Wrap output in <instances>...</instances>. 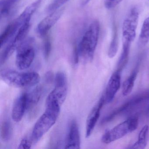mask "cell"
<instances>
[{
  "label": "cell",
  "instance_id": "22",
  "mask_svg": "<svg viewBox=\"0 0 149 149\" xmlns=\"http://www.w3.org/2000/svg\"><path fill=\"white\" fill-rule=\"evenodd\" d=\"M20 1V0H1L0 11L1 16L8 14Z\"/></svg>",
  "mask_w": 149,
  "mask_h": 149
},
{
  "label": "cell",
  "instance_id": "17",
  "mask_svg": "<svg viewBox=\"0 0 149 149\" xmlns=\"http://www.w3.org/2000/svg\"><path fill=\"white\" fill-rule=\"evenodd\" d=\"M68 84L55 85L54 88L49 94L53 96L62 105L67 97Z\"/></svg>",
  "mask_w": 149,
  "mask_h": 149
},
{
  "label": "cell",
  "instance_id": "23",
  "mask_svg": "<svg viewBox=\"0 0 149 149\" xmlns=\"http://www.w3.org/2000/svg\"><path fill=\"white\" fill-rule=\"evenodd\" d=\"M43 43V53L45 60H48L52 50V43L50 38L47 36H45Z\"/></svg>",
  "mask_w": 149,
  "mask_h": 149
},
{
  "label": "cell",
  "instance_id": "26",
  "mask_svg": "<svg viewBox=\"0 0 149 149\" xmlns=\"http://www.w3.org/2000/svg\"><path fill=\"white\" fill-rule=\"evenodd\" d=\"M31 146H32V142L27 138L25 137L22 139L19 144L18 149H30Z\"/></svg>",
  "mask_w": 149,
  "mask_h": 149
},
{
  "label": "cell",
  "instance_id": "10",
  "mask_svg": "<svg viewBox=\"0 0 149 149\" xmlns=\"http://www.w3.org/2000/svg\"><path fill=\"white\" fill-rule=\"evenodd\" d=\"M121 71L117 70L113 72L107 84L104 98L105 103L111 102L121 86Z\"/></svg>",
  "mask_w": 149,
  "mask_h": 149
},
{
  "label": "cell",
  "instance_id": "18",
  "mask_svg": "<svg viewBox=\"0 0 149 149\" xmlns=\"http://www.w3.org/2000/svg\"><path fill=\"white\" fill-rule=\"evenodd\" d=\"M137 70H133L129 77L123 83L122 93L124 96H127L132 91L137 75Z\"/></svg>",
  "mask_w": 149,
  "mask_h": 149
},
{
  "label": "cell",
  "instance_id": "24",
  "mask_svg": "<svg viewBox=\"0 0 149 149\" xmlns=\"http://www.w3.org/2000/svg\"><path fill=\"white\" fill-rule=\"evenodd\" d=\"M70 0H53L47 8V12L51 13L62 7Z\"/></svg>",
  "mask_w": 149,
  "mask_h": 149
},
{
  "label": "cell",
  "instance_id": "12",
  "mask_svg": "<svg viewBox=\"0 0 149 149\" xmlns=\"http://www.w3.org/2000/svg\"><path fill=\"white\" fill-rule=\"evenodd\" d=\"M105 103L104 95L101 97L90 112L86 122V137L88 138L92 134L100 116L101 109Z\"/></svg>",
  "mask_w": 149,
  "mask_h": 149
},
{
  "label": "cell",
  "instance_id": "19",
  "mask_svg": "<svg viewBox=\"0 0 149 149\" xmlns=\"http://www.w3.org/2000/svg\"><path fill=\"white\" fill-rule=\"evenodd\" d=\"M149 41V17L146 18L142 25L139 38L138 45L139 47H143Z\"/></svg>",
  "mask_w": 149,
  "mask_h": 149
},
{
  "label": "cell",
  "instance_id": "8",
  "mask_svg": "<svg viewBox=\"0 0 149 149\" xmlns=\"http://www.w3.org/2000/svg\"><path fill=\"white\" fill-rule=\"evenodd\" d=\"M139 14L137 9L132 8L125 18L122 27L123 40L132 42L136 37Z\"/></svg>",
  "mask_w": 149,
  "mask_h": 149
},
{
  "label": "cell",
  "instance_id": "21",
  "mask_svg": "<svg viewBox=\"0 0 149 149\" xmlns=\"http://www.w3.org/2000/svg\"><path fill=\"white\" fill-rule=\"evenodd\" d=\"M12 134V127L10 122L5 121L1 126V138L3 142H7L10 140Z\"/></svg>",
  "mask_w": 149,
  "mask_h": 149
},
{
  "label": "cell",
  "instance_id": "5",
  "mask_svg": "<svg viewBox=\"0 0 149 149\" xmlns=\"http://www.w3.org/2000/svg\"><path fill=\"white\" fill-rule=\"evenodd\" d=\"M138 124V119L137 118H129L105 132L101 140L105 144L116 141L136 130Z\"/></svg>",
  "mask_w": 149,
  "mask_h": 149
},
{
  "label": "cell",
  "instance_id": "15",
  "mask_svg": "<svg viewBox=\"0 0 149 149\" xmlns=\"http://www.w3.org/2000/svg\"><path fill=\"white\" fill-rule=\"evenodd\" d=\"M131 43L129 42L123 40V49L118 61L117 70L122 71L128 62Z\"/></svg>",
  "mask_w": 149,
  "mask_h": 149
},
{
  "label": "cell",
  "instance_id": "13",
  "mask_svg": "<svg viewBox=\"0 0 149 149\" xmlns=\"http://www.w3.org/2000/svg\"><path fill=\"white\" fill-rule=\"evenodd\" d=\"M80 133L76 121L73 120L70 123L66 139L65 149H80Z\"/></svg>",
  "mask_w": 149,
  "mask_h": 149
},
{
  "label": "cell",
  "instance_id": "27",
  "mask_svg": "<svg viewBox=\"0 0 149 149\" xmlns=\"http://www.w3.org/2000/svg\"><path fill=\"white\" fill-rule=\"evenodd\" d=\"M54 74L52 72L50 71H48L46 73L45 76V82L48 84L51 83L53 81L54 79Z\"/></svg>",
  "mask_w": 149,
  "mask_h": 149
},
{
  "label": "cell",
  "instance_id": "25",
  "mask_svg": "<svg viewBox=\"0 0 149 149\" xmlns=\"http://www.w3.org/2000/svg\"><path fill=\"white\" fill-rule=\"evenodd\" d=\"M123 0H105L104 5L107 9H111L116 7Z\"/></svg>",
  "mask_w": 149,
  "mask_h": 149
},
{
  "label": "cell",
  "instance_id": "1",
  "mask_svg": "<svg viewBox=\"0 0 149 149\" xmlns=\"http://www.w3.org/2000/svg\"><path fill=\"white\" fill-rule=\"evenodd\" d=\"M61 104L54 97L48 96L46 102V110L34 126L32 139L37 143L54 125L60 115Z\"/></svg>",
  "mask_w": 149,
  "mask_h": 149
},
{
  "label": "cell",
  "instance_id": "9",
  "mask_svg": "<svg viewBox=\"0 0 149 149\" xmlns=\"http://www.w3.org/2000/svg\"><path fill=\"white\" fill-rule=\"evenodd\" d=\"M64 9L61 8L51 13L37 25L36 32L42 37H45L62 15Z\"/></svg>",
  "mask_w": 149,
  "mask_h": 149
},
{
  "label": "cell",
  "instance_id": "14",
  "mask_svg": "<svg viewBox=\"0 0 149 149\" xmlns=\"http://www.w3.org/2000/svg\"><path fill=\"white\" fill-rule=\"evenodd\" d=\"M27 110V93H23L15 101L12 110V118L15 122L22 119Z\"/></svg>",
  "mask_w": 149,
  "mask_h": 149
},
{
  "label": "cell",
  "instance_id": "20",
  "mask_svg": "<svg viewBox=\"0 0 149 149\" xmlns=\"http://www.w3.org/2000/svg\"><path fill=\"white\" fill-rule=\"evenodd\" d=\"M113 29V35L108 52V56L110 58H113L116 56L118 49V38L116 26H114Z\"/></svg>",
  "mask_w": 149,
  "mask_h": 149
},
{
  "label": "cell",
  "instance_id": "11",
  "mask_svg": "<svg viewBox=\"0 0 149 149\" xmlns=\"http://www.w3.org/2000/svg\"><path fill=\"white\" fill-rule=\"evenodd\" d=\"M44 93L43 87L39 86L30 93H27V110L30 118L36 115L38 110V105Z\"/></svg>",
  "mask_w": 149,
  "mask_h": 149
},
{
  "label": "cell",
  "instance_id": "2",
  "mask_svg": "<svg viewBox=\"0 0 149 149\" xmlns=\"http://www.w3.org/2000/svg\"><path fill=\"white\" fill-rule=\"evenodd\" d=\"M100 32V24L95 20L91 23L82 37L77 48L79 58L85 63L93 60L97 46Z\"/></svg>",
  "mask_w": 149,
  "mask_h": 149
},
{
  "label": "cell",
  "instance_id": "16",
  "mask_svg": "<svg viewBox=\"0 0 149 149\" xmlns=\"http://www.w3.org/2000/svg\"><path fill=\"white\" fill-rule=\"evenodd\" d=\"M149 131V126L145 125L142 128L139 134L138 140L131 147L132 149H143L147 143V135Z\"/></svg>",
  "mask_w": 149,
  "mask_h": 149
},
{
  "label": "cell",
  "instance_id": "6",
  "mask_svg": "<svg viewBox=\"0 0 149 149\" xmlns=\"http://www.w3.org/2000/svg\"><path fill=\"white\" fill-rule=\"evenodd\" d=\"M34 40L33 38L26 39L16 50V67L20 70L28 68L33 61L35 50L33 47Z\"/></svg>",
  "mask_w": 149,
  "mask_h": 149
},
{
  "label": "cell",
  "instance_id": "28",
  "mask_svg": "<svg viewBox=\"0 0 149 149\" xmlns=\"http://www.w3.org/2000/svg\"><path fill=\"white\" fill-rule=\"evenodd\" d=\"M148 1H149V0H148Z\"/></svg>",
  "mask_w": 149,
  "mask_h": 149
},
{
  "label": "cell",
  "instance_id": "3",
  "mask_svg": "<svg viewBox=\"0 0 149 149\" xmlns=\"http://www.w3.org/2000/svg\"><path fill=\"white\" fill-rule=\"evenodd\" d=\"M42 1L36 0L30 4L16 19L6 27L0 38L1 48L6 44H7L23 24L27 22L31 21L32 16L39 8Z\"/></svg>",
  "mask_w": 149,
  "mask_h": 149
},
{
  "label": "cell",
  "instance_id": "7",
  "mask_svg": "<svg viewBox=\"0 0 149 149\" xmlns=\"http://www.w3.org/2000/svg\"><path fill=\"white\" fill-rule=\"evenodd\" d=\"M30 21L27 22L19 29L14 36L9 41L1 53V65L4 64L12 55L14 52L26 39L30 28Z\"/></svg>",
  "mask_w": 149,
  "mask_h": 149
},
{
  "label": "cell",
  "instance_id": "4",
  "mask_svg": "<svg viewBox=\"0 0 149 149\" xmlns=\"http://www.w3.org/2000/svg\"><path fill=\"white\" fill-rule=\"evenodd\" d=\"M1 77L8 85L16 88H24L36 85L40 82V75L35 72L20 73L15 70H1Z\"/></svg>",
  "mask_w": 149,
  "mask_h": 149
}]
</instances>
